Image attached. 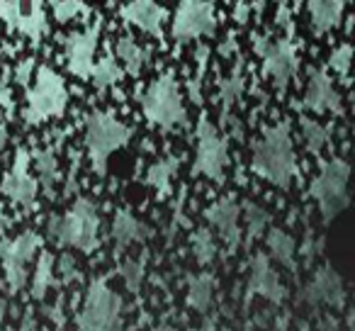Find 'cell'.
<instances>
[{"instance_id":"4fadbf2b","label":"cell","mask_w":355,"mask_h":331,"mask_svg":"<svg viewBox=\"0 0 355 331\" xmlns=\"http://www.w3.org/2000/svg\"><path fill=\"white\" fill-rule=\"evenodd\" d=\"M100 35H103V22L93 20L83 30L71 32L64 40V59L71 76H76L80 80L90 78V71H93L95 64V51H98L100 44Z\"/></svg>"},{"instance_id":"f546056e","label":"cell","mask_w":355,"mask_h":331,"mask_svg":"<svg viewBox=\"0 0 355 331\" xmlns=\"http://www.w3.org/2000/svg\"><path fill=\"white\" fill-rule=\"evenodd\" d=\"M35 166L42 185L46 188V193H51L56 180H59V158H56L54 148H40L35 153Z\"/></svg>"},{"instance_id":"bcb514c9","label":"cell","mask_w":355,"mask_h":331,"mask_svg":"<svg viewBox=\"0 0 355 331\" xmlns=\"http://www.w3.org/2000/svg\"><path fill=\"white\" fill-rule=\"evenodd\" d=\"M243 331H256V329H253V326H246V329H243Z\"/></svg>"},{"instance_id":"484cf974","label":"cell","mask_w":355,"mask_h":331,"mask_svg":"<svg viewBox=\"0 0 355 331\" xmlns=\"http://www.w3.org/2000/svg\"><path fill=\"white\" fill-rule=\"evenodd\" d=\"M124 78V69L119 66V61L114 59V54H105L103 59H98L90 71V80L98 90H107L112 85H117Z\"/></svg>"},{"instance_id":"3957f363","label":"cell","mask_w":355,"mask_h":331,"mask_svg":"<svg viewBox=\"0 0 355 331\" xmlns=\"http://www.w3.org/2000/svg\"><path fill=\"white\" fill-rule=\"evenodd\" d=\"M132 127L107 110H95L85 119V151H88L90 166L98 176H105L107 161L112 153L127 146L132 139Z\"/></svg>"},{"instance_id":"2e32d148","label":"cell","mask_w":355,"mask_h":331,"mask_svg":"<svg viewBox=\"0 0 355 331\" xmlns=\"http://www.w3.org/2000/svg\"><path fill=\"white\" fill-rule=\"evenodd\" d=\"M205 217H207V224L219 234L224 244L229 248L239 246L241 241V205L234 198H219L205 210Z\"/></svg>"},{"instance_id":"8992f818","label":"cell","mask_w":355,"mask_h":331,"mask_svg":"<svg viewBox=\"0 0 355 331\" xmlns=\"http://www.w3.org/2000/svg\"><path fill=\"white\" fill-rule=\"evenodd\" d=\"M139 103H141L144 117L158 129H175L188 117L180 85L171 74H163L156 80H151Z\"/></svg>"},{"instance_id":"f1b7e54d","label":"cell","mask_w":355,"mask_h":331,"mask_svg":"<svg viewBox=\"0 0 355 331\" xmlns=\"http://www.w3.org/2000/svg\"><path fill=\"white\" fill-rule=\"evenodd\" d=\"M300 132H302V142H304L306 151L314 153V156H319V153L326 148V144H329V127L321 124L319 119L302 117Z\"/></svg>"},{"instance_id":"74e56055","label":"cell","mask_w":355,"mask_h":331,"mask_svg":"<svg viewBox=\"0 0 355 331\" xmlns=\"http://www.w3.org/2000/svg\"><path fill=\"white\" fill-rule=\"evenodd\" d=\"M234 17H236V22H248V17H251V3L248 0H239L236 3V10H234Z\"/></svg>"},{"instance_id":"d6986e66","label":"cell","mask_w":355,"mask_h":331,"mask_svg":"<svg viewBox=\"0 0 355 331\" xmlns=\"http://www.w3.org/2000/svg\"><path fill=\"white\" fill-rule=\"evenodd\" d=\"M304 300L314 307L324 305V307H331V309H340L345 302V287H343L340 275L331 266L319 268V271L314 273V278L306 282Z\"/></svg>"},{"instance_id":"4316f807","label":"cell","mask_w":355,"mask_h":331,"mask_svg":"<svg viewBox=\"0 0 355 331\" xmlns=\"http://www.w3.org/2000/svg\"><path fill=\"white\" fill-rule=\"evenodd\" d=\"M56 282V258L49 251H44L37 258L35 278H32V297L35 300H44L46 292L54 287Z\"/></svg>"},{"instance_id":"d6a6232c","label":"cell","mask_w":355,"mask_h":331,"mask_svg":"<svg viewBox=\"0 0 355 331\" xmlns=\"http://www.w3.org/2000/svg\"><path fill=\"white\" fill-rule=\"evenodd\" d=\"M51 12H54V20L66 25V22L83 20L90 15V8L85 6V0H54L51 3Z\"/></svg>"},{"instance_id":"b9f144b4","label":"cell","mask_w":355,"mask_h":331,"mask_svg":"<svg viewBox=\"0 0 355 331\" xmlns=\"http://www.w3.org/2000/svg\"><path fill=\"white\" fill-rule=\"evenodd\" d=\"M6 144H8V127L3 122H0V148L6 146Z\"/></svg>"},{"instance_id":"ba28073f","label":"cell","mask_w":355,"mask_h":331,"mask_svg":"<svg viewBox=\"0 0 355 331\" xmlns=\"http://www.w3.org/2000/svg\"><path fill=\"white\" fill-rule=\"evenodd\" d=\"M229 166V142L212 119L202 117L195 129V161L193 171L209 180H224Z\"/></svg>"},{"instance_id":"83f0119b","label":"cell","mask_w":355,"mask_h":331,"mask_svg":"<svg viewBox=\"0 0 355 331\" xmlns=\"http://www.w3.org/2000/svg\"><path fill=\"white\" fill-rule=\"evenodd\" d=\"M241 219H243V229H246V234L251 239H258L270 227V212L261 203H256V200H246L241 205Z\"/></svg>"},{"instance_id":"ffe728a7","label":"cell","mask_w":355,"mask_h":331,"mask_svg":"<svg viewBox=\"0 0 355 331\" xmlns=\"http://www.w3.org/2000/svg\"><path fill=\"white\" fill-rule=\"evenodd\" d=\"M343 0H306V15L314 35H329L343 22Z\"/></svg>"},{"instance_id":"7a4b0ae2","label":"cell","mask_w":355,"mask_h":331,"mask_svg":"<svg viewBox=\"0 0 355 331\" xmlns=\"http://www.w3.org/2000/svg\"><path fill=\"white\" fill-rule=\"evenodd\" d=\"M49 237L59 246L93 253L100 244V214L93 200L78 198L64 214H54L49 222Z\"/></svg>"},{"instance_id":"4dcf8cb0","label":"cell","mask_w":355,"mask_h":331,"mask_svg":"<svg viewBox=\"0 0 355 331\" xmlns=\"http://www.w3.org/2000/svg\"><path fill=\"white\" fill-rule=\"evenodd\" d=\"M190 248H193V256L200 266H209V263L217 258V239L209 232L207 227L198 229L190 239Z\"/></svg>"},{"instance_id":"5bb4252c","label":"cell","mask_w":355,"mask_h":331,"mask_svg":"<svg viewBox=\"0 0 355 331\" xmlns=\"http://www.w3.org/2000/svg\"><path fill=\"white\" fill-rule=\"evenodd\" d=\"M0 193L6 195L8 200H12L15 205H20V207H35L40 183L30 173V153H27V148H17L15 151L10 171H8L3 183H0Z\"/></svg>"},{"instance_id":"e575fe53","label":"cell","mask_w":355,"mask_h":331,"mask_svg":"<svg viewBox=\"0 0 355 331\" xmlns=\"http://www.w3.org/2000/svg\"><path fill=\"white\" fill-rule=\"evenodd\" d=\"M355 64V46L353 44H338L329 54V69L338 76H348Z\"/></svg>"},{"instance_id":"277c9868","label":"cell","mask_w":355,"mask_h":331,"mask_svg":"<svg viewBox=\"0 0 355 331\" xmlns=\"http://www.w3.org/2000/svg\"><path fill=\"white\" fill-rule=\"evenodd\" d=\"M35 83L27 90L25 100V117L27 124H42L46 119L61 117L69 108V88L64 78L51 66H40L35 71Z\"/></svg>"},{"instance_id":"60d3db41","label":"cell","mask_w":355,"mask_h":331,"mask_svg":"<svg viewBox=\"0 0 355 331\" xmlns=\"http://www.w3.org/2000/svg\"><path fill=\"white\" fill-rule=\"evenodd\" d=\"M20 331H42V329L32 319H25V321H22V326H20Z\"/></svg>"},{"instance_id":"6da1fadb","label":"cell","mask_w":355,"mask_h":331,"mask_svg":"<svg viewBox=\"0 0 355 331\" xmlns=\"http://www.w3.org/2000/svg\"><path fill=\"white\" fill-rule=\"evenodd\" d=\"M251 169L258 178L280 190H287L295 183L300 166H297L295 139H292L290 124L275 122L263 129V134L253 144Z\"/></svg>"},{"instance_id":"8d00e7d4","label":"cell","mask_w":355,"mask_h":331,"mask_svg":"<svg viewBox=\"0 0 355 331\" xmlns=\"http://www.w3.org/2000/svg\"><path fill=\"white\" fill-rule=\"evenodd\" d=\"M0 108L6 110V112H12L15 110V100H12V90L8 88V83L0 80Z\"/></svg>"},{"instance_id":"44dd1931","label":"cell","mask_w":355,"mask_h":331,"mask_svg":"<svg viewBox=\"0 0 355 331\" xmlns=\"http://www.w3.org/2000/svg\"><path fill=\"white\" fill-rule=\"evenodd\" d=\"M112 241L117 248H127L132 244H139L148 237V227L132 212V210H117L112 217Z\"/></svg>"},{"instance_id":"f35d334b","label":"cell","mask_w":355,"mask_h":331,"mask_svg":"<svg viewBox=\"0 0 355 331\" xmlns=\"http://www.w3.org/2000/svg\"><path fill=\"white\" fill-rule=\"evenodd\" d=\"M59 271L64 273L66 280H71V278L76 275V261L69 256V253H66V256H61V261H59Z\"/></svg>"},{"instance_id":"8fae6325","label":"cell","mask_w":355,"mask_h":331,"mask_svg":"<svg viewBox=\"0 0 355 331\" xmlns=\"http://www.w3.org/2000/svg\"><path fill=\"white\" fill-rule=\"evenodd\" d=\"M40 248H42V239L37 232H22L17 237H12L10 241L3 244L0 261H3L6 282L12 292H20L25 287L27 273H30V266Z\"/></svg>"},{"instance_id":"7402d4cb","label":"cell","mask_w":355,"mask_h":331,"mask_svg":"<svg viewBox=\"0 0 355 331\" xmlns=\"http://www.w3.org/2000/svg\"><path fill=\"white\" fill-rule=\"evenodd\" d=\"M266 246H268V256H270V261L280 263V266L287 268V271H295L297 268V251H300V248H297V241L290 232H285V229H280V227L268 229Z\"/></svg>"},{"instance_id":"603a6c76","label":"cell","mask_w":355,"mask_h":331,"mask_svg":"<svg viewBox=\"0 0 355 331\" xmlns=\"http://www.w3.org/2000/svg\"><path fill=\"white\" fill-rule=\"evenodd\" d=\"M214 292H217V280H214L212 273L202 271V273H195V275L188 278V290H185V302H188L190 309L205 312L214 305Z\"/></svg>"},{"instance_id":"836d02e7","label":"cell","mask_w":355,"mask_h":331,"mask_svg":"<svg viewBox=\"0 0 355 331\" xmlns=\"http://www.w3.org/2000/svg\"><path fill=\"white\" fill-rule=\"evenodd\" d=\"M119 278H122L124 287L129 292H139L144 278H146V263H144V258H124L122 266H119Z\"/></svg>"},{"instance_id":"5b68a950","label":"cell","mask_w":355,"mask_h":331,"mask_svg":"<svg viewBox=\"0 0 355 331\" xmlns=\"http://www.w3.org/2000/svg\"><path fill=\"white\" fill-rule=\"evenodd\" d=\"M350 163L343 158H329L311 178L309 193L319 207L324 222L338 217L350 203Z\"/></svg>"},{"instance_id":"7bdbcfd3","label":"cell","mask_w":355,"mask_h":331,"mask_svg":"<svg viewBox=\"0 0 355 331\" xmlns=\"http://www.w3.org/2000/svg\"><path fill=\"white\" fill-rule=\"evenodd\" d=\"M6 312H8V305H6V300L0 297V324H3V319H6Z\"/></svg>"},{"instance_id":"cb8c5ba5","label":"cell","mask_w":355,"mask_h":331,"mask_svg":"<svg viewBox=\"0 0 355 331\" xmlns=\"http://www.w3.org/2000/svg\"><path fill=\"white\" fill-rule=\"evenodd\" d=\"M114 59L119 61V66L124 69V74L139 76L148 64V49L139 44L134 37L124 35L114 42Z\"/></svg>"},{"instance_id":"1f68e13d","label":"cell","mask_w":355,"mask_h":331,"mask_svg":"<svg viewBox=\"0 0 355 331\" xmlns=\"http://www.w3.org/2000/svg\"><path fill=\"white\" fill-rule=\"evenodd\" d=\"M243 85H246V80H243L241 66H236L227 78L219 80V100H222L224 110H232L243 98Z\"/></svg>"},{"instance_id":"52a82bcc","label":"cell","mask_w":355,"mask_h":331,"mask_svg":"<svg viewBox=\"0 0 355 331\" xmlns=\"http://www.w3.org/2000/svg\"><path fill=\"white\" fill-rule=\"evenodd\" d=\"M76 324H78V331H119L122 297L107 285V280L95 278L88 285Z\"/></svg>"},{"instance_id":"ac0fdd59","label":"cell","mask_w":355,"mask_h":331,"mask_svg":"<svg viewBox=\"0 0 355 331\" xmlns=\"http://www.w3.org/2000/svg\"><path fill=\"white\" fill-rule=\"evenodd\" d=\"M304 108L311 110L316 114H334L340 112L343 103H340V93L336 90L334 78L329 76V71L314 69L306 80L304 90Z\"/></svg>"},{"instance_id":"9a60e30c","label":"cell","mask_w":355,"mask_h":331,"mask_svg":"<svg viewBox=\"0 0 355 331\" xmlns=\"http://www.w3.org/2000/svg\"><path fill=\"white\" fill-rule=\"evenodd\" d=\"M248 292L272 305H280L285 300V285L280 280V273L266 253H256L248 263Z\"/></svg>"},{"instance_id":"d590c367","label":"cell","mask_w":355,"mask_h":331,"mask_svg":"<svg viewBox=\"0 0 355 331\" xmlns=\"http://www.w3.org/2000/svg\"><path fill=\"white\" fill-rule=\"evenodd\" d=\"M32 76H35V59L20 61V64H17V69H15V80H17V83H20V85H30Z\"/></svg>"},{"instance_id":"9c48e42d","label":"cell","mask_w":355,"mask_h":331,"mask_svg":"<svg viewBox=\"0 0 355 331\" xmlns=\"http://www.w3.org/2000/svg\"><path fill=\"white\" fill-rule=\"evenodd\" d=\"M217 32V10L212 0H178L171 20V35L175 42H193L212 37Z\"/></svg>"},{"instance_id":"f6af8a7d","label":"cell","mask_w":355,"mask_h":331,"mask_svg":"<svg viewBox=\"0 0 355 331\" xmlns=\"http://www.w3.org/2000/svg\"><path fill=\"white\" fill-rule=\"evenodd\" d=\"M275 331H290V329H287L285 324H277V326H275Z\"/></svg>"},{"instance_id":"e0dca14e","label":"cell","mask_w":355,"mask_h":331,"mask_svg":"<svg viewBox=\"0 0 355 331\" xmlns=\"http://www.w3.org/2000/svg\"><path fill=\"white\" fill-rule=\"evenodd\" d=\"M127 25L141 30L144 35L153 37V40H163V25H166V8L158 0H129L127 6L119 10Z\"/></svg>"},{"instance_id":"7c38bea8","label":"cell","mask_w":355,"mask_h":331,"mask_svg":"<svg viewBox=\"0 0 355 331\" xmlns=\"http://www.w3.org/2000/svg\"><path fill=\"white\" fill-rule=\"evenodd\" d=\"M44 6L46 0H0V20L8 30H17L32 40V44H40L49 30Z\"/></svg>"},{"instance_id":"30bf717a","label":"cell","mask_w":355,"mask_h":331,"mask_svg":"<svg viewBox=\"0 0 355 331\" xmlns=\"http://www.w3.org/2000/svg\"><path fill=\"white\" fill-rule=\"evenodd\" d=\"M256 54L263 61V74L277 85V88H287L290 80L300 71V54L297 46L290 37H256Z\"/></svg>"},{"instance_id":"ee69618b","label":"cell","mask_w":355,"mask_h":331,"mask_svg":"<svg viewBox=\"0 0 355 331\" xmlns=\"http://www.w3.org/2000/svg\"><path fill=\"white\" fill-rule=\"evenodd\" d=\"M151 331H175V329H173L171 324H158V326H153Z\"/></svg>"},{"instance_id":"d4e9b609","label":"cell","mask_w":355,"mask_h":331,"mask_svg":"<svg viewBox=\"0 0 355 331\" xmlns=\"http://www.w3.org/2000/svg\"><path fill=\"white\" fill-rule=\"evenodd\" d=\"M180 161L175 156H163L158 161H153L146 171V185L153 188L158 195H168L173 188V178H175Z\"/></svg>"},{"instance_id":"7dc6e473","label":"cell","mask_w":355,"mask_h":331,"mask_svg":"<svg viewBox=\"0 0 355 331\" xmlns=\"http://www.w3.org/2000/svg\"><path fill=\"white\" fill-rule=\"evenodd\" d=\"M353 69H355V64H353Z\"/></svg>"},{"instance_id":"ab89813d","label":"cell","mask_w":355,"mask_h":331,"mask_svg":"<svg viewBox=\"0 0 355 331\" xmlns=\"http://www.w3.org/2000/svg\"><path fill=\"white\" fill-rule=\"evenodd\" d=\"M234 49H236V42H234V37H229V40H227V44H224V46H219V51H222V54H232Z\"/></svg>"}]
</instances>
